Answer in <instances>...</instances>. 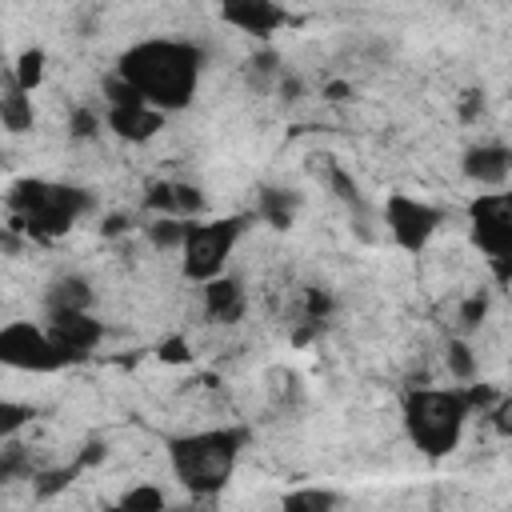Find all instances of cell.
<instances>
[{
    "label": "cell",
    "instance_id": "29",
    "mask_svg": "<svg viewBox=\"0 0 512 512\" xmlns=\"http://www.w3.org/2000/svg\"><path fill=\"white\" fill-rule=\"evenodd\" d=\"M44 480H48V484H40V496H48V492H56V488H64V484H68V472H48Z\"/></svg>",
    "mask_w": 512,
    "mask_h": 512
},
{
    "label": "cell",
    "instance_id": "15",
    "mask_svg": "<svg viewBox=\"0 0 512 512\" xmlns=\"http://www.w3.org/2000/svg\"><path fill=\"white\" fill-rule=\"evenodd\" d=\"M92 284L84 280V276H76V272H64V276H56L52 284H48V292H44V308L48 312H56V308H92Z\"/></svg>",
    "mask_w": 512,
    "mask_h": 512
},
{
    "label": "cell",
    "instance_id": "14",
    "mask_svg": "<svg viewBox=\"0 0 512 512\" xmlns=\"http://www.w3.org/2000/svg\"><path fill=\"white\" fill-rule=\"evenodd\" d=\"M0 124H4V132H12V136H24V132H32V124H36L32 92H24L16 80H8V84L0 88Z\"/></svg>",
    "mask_w": 512,
    "mask_h": 512
},
{
    "label": "cell",
    "instance_id": "32",
    "mask_svg": "<svg viewBox=\"0 0 512 512\" xmlns=\"http://www.w3.org/2000/svg\"><path fill=\"white\" fill-rule=\"evenodd\" d=\"M8 472H12V464H8V460H4V456H0V480H4V476H8Z\"/></svg>",
    "mask_w": 512,
    "mask_h": 512
},
{
    "label": "cell",
    "instance_id": "12",
    "mask_svg": "<svg viewBox=\"0 0 512 512\" xmlns=\"http://www.w3.org/2000/svg\"><path fill=\"white\" fill-rule=\"evenodd\" d=\"M464 176L480 188H504L508 184V168H512V152L496 140H484V144H472L460 160Z\"/></svg>",
    "mask_w": 512,
    "mask_h": 512
},
{
    "label": "cell",
    "instance_id": "23",
    "mask_svg": "<svg viewBox=\"0 0 512 512\" xmlns=\"http://www.w3.org/2000/svg\"><path fill=\"white\" fill-rule=\"evenodd\" d=\"M32 420V408L28 404H16V400H0V440L16 436L24 424Z\"/></svg>",
    "mask_w": 512,
    "mask_h": 512
},
{
    "label": "cell",
    "instance_id": "21",
    "mask_svg": "<svg viewBox=\"0 0 512 512\" xmlns=\"http://www.w3.org/2000/svg\"><path fill=\"white\" fill-rule=\"evenodd\" d=\"M448 372H452L460 384L476 380V356H472L468 340H448Z\"/></svg>",
    "mask_w": 512,
    "mask_h": 512
},
{
    "label": "cell",
    "instance_id": "31",
    "mask_svg": "<svg viewBox=\"0 0 512 512\" xmlns=\"http://www.w3.org/2000/svg\"><path fill=\"white\" fill-rule=\"evenodd\" d=\"M324 92H328V100H348V84H340V80H332Z\"/></svg>",
    "mask_w": 512,
    "mask_h": 512
},
{
    "label": "cell",
    "instance_id": "4",
    "mask_svg": "<svg viewBox=\"0 0 512 512\" xmlns=\"http://www.w3.org/2000/svg\"><path fill=\"white\" fill-rule=\"evenodd\" d=\"M404 432L416 444V452L440 460L448 452H456L464 424L472 416V400L464 388H412L404 396Z\"/></svg>",
    "mask_w": 512,
    "mask_h": 512
},
{
    "label": "cell",
    "instance_id": "18",
    "mask_svg": "<svg viewBox=\"0 0 512 512\" xmlns=\"http://www.w3.org/2000/svg\"><path fill=\"white\" fill-rule=\"evenodd\" d=\"M44 68H48V52H44L40 44H32V48H24V52L16 56L12 80H16L24 92H36V88L44 84Z\"/></svg>",
    "mask_w": 512,
    "mask_h": 512
},
{
    "label": "cell",
    "instance_id": "26",
    "mask_svg": "<svg viewBox=\"0 0 512 512\" xmlns=\"http://www.w3.org/2000/svg\"><path fill=\"white\" fill-rule=\"evenodd\" d=\"M484 316H488V292H476V296H468V300L460 304V328H464V332H472Z\"/></svg>",
    "mask_w": 512,
    "mask_h": 512
},
{
    "label": "cell",
    "instance_id": "6",
    "mask_svg": "<svg viewBox=\"0 0 512 512\" xmlns=\"http://www.w3.org/2000/svg\"><path fill=\"white\" fill-rule=\"evenodd\" d=\"M72 360L60 352V344L48 336L44 324L32 320H8L0 324V368L16 372H60Z\"/></svg>",
    "mask_w": 512,
    "mask_h": 512
},
{
    "label": "cell",
    "instance_id": "7",
    "mask_svg": "<svg viewBox=\"0 0 512 512\" xmlns=\"http://www.w3.org/2000/svg\"><path fill=\"white\" fill-rule=\"evenodd\" d=\"M440 224H444V212L436 204L420 200V196L392 192L384 200V228H388V236L400 252H412V256L424 252L428 240L440 232Z\"/></svg>",
    "mask_w": 512,
    "mask_h": 512
},
{
    "label": "cell",
    "instance_id": "1",
    "mask_svg": "<svg viewBox=\"0 0 512 512\" xmlns=\"http://www.w3.org/2000/svg\"><path fill=\"white\" fill-rule=\"evenodd\" d=\"M116 72L140 92L144 104L168 112H180L192 104L204 72V48L192 40H172V36H148L128 44L116 56Z\"/></svg>",
    "mask_w": 512,
    "mask_h": 512
},
{
    "label": "cell",
    "instance_id": "19",
    "mask_svg": "<svg viewBox=\"0 0 512 512\" xmlns=\"http://www.w3.org/2000/svg\"><path fill=\"white\" fill-rule=\"evenodd\" d=\"M280 504H284L288 512H328V508L340 504V492H332V488H296V492H288Z\"/></svg>",
    "mask_w": 512,
    "mask_h": 512
},
{
    "label": "cell",
    "instance_id": "30",
    "mask_svg": "<svg viewBox=\"0 0 512 512\" xmlns=\"http://www.w3.org/2000/svg\"><path fill=\"white\" fill-rule=\"evenodd\" d=\"M280 92H284V100H300V80L296 76H280Z\"/></svg>",
    "mask_w": 512,
    "mask_h": 512
},
{
    "label": "cell",
    "instance_id": "16",
    "mask_svg": "<svg viewBox=\"0 0 512 512\" xmlns=\"http://www.w3.org/2000/svg\"><path fill=\"white\" fill-rule=\"evenodd\" d=\"M256 212H260L264 224H272L276 232H284L296 220V196L284 192V188H264L260 200H256Z\"/></svg>",
    "mask_w": 512,
    "mask_h": 512
},
{
    "label": "cell",
    "instance_id": "20",
    "mask_svg": "<svg viewBox=\"0 0 512 512\" xmlns=\"http://www.w3.org/2000/svg\"><path fill=\"white\" fill-rule=\"evenodd\" d=\"M164 504L168 500H164V492L156 484H136V488H128L120 496V508H128V512H160Z\"/></svg>",
    "mask_w": 512,
    "mask_h": 512
},
{
    "label": "cell",
    "instance_id": "2",
    "mask_svg": "<svg viewBox=\"0 0 512 512\" xmlns=\"http://www.w3.org/2000/svg\"><path fill=\"white\" fill-rule=\"evenodd\" d=\"M244 444H248L244 428H200V432L172 436L164 448H168L172 476L192 496H216L232 480Z\"/></svg>",
    "mask_w": 512,
    "mask_h": 512
},
{
    "label": "cell",
    "instance_id": "10",
    "mask_svg": "<svg viewBox=\"0 0 512 512\" xmlns=\"http://www.w3.org/2000/svg\"><path fill=\"white\" fill-rule=\"evenodd\" d=\"M220 20L232 24L236 32H248L256 40H268L292 16H288V8L280 0H220Z\"/></svg>",
    "mask_w": 512,
    "mask_h": 512
},
{
    "label": "cell",
    "instance_id": "25",
    "mask_svg": "<svg viewBox=\"0 0 512 512\" xmlns=\"http://www.w3.org/2000/svg\"><path fill=\"white\" fill-rule=\"evenodd\" d=\"M156 356H160V364H188V360H192V344L176 332V336H164V340L156 344Z\"/></svg>",
    "mask_w": 512,
    "mask_h": 512
},
{
    "label": "cell",
    "instance_id": "22",
    "mask_svg": "<svg viewBox=\"0 0 512 512\" xmlns=\"http://www.w3.org/2000/svg\"><path fill=\"white\" fill-rule=\"evenodd\" d=\"M144 208L152 216H176V188L172 180H160V184H148V196H144Z\"/></svg>",
    "mask_w": 512,
    "mask_h": 512
},
{
    "label": "cell",
    "instance_id": "8",
    "mask_svg": "<svg viewBox=\"0 0 512 512\" xmlns=\"http://www.w3.org/2000/svg\"><path fill=\"white\" fill-rule=\"evenodd\" d=\"M468 236L472 244L492 256H512V196L508 192H480L468 204Z\"/></svg>",
    "mask_w": 512,
    "mask_h": 512
},
{
    "label": "cell",
    "instance_id": "3",
    "mask_svg": "<svg viewBox=\"0 0 512 512\" xmlns=\"http://www.w3.org/2000/svg\"><path fill=\"white\" fill-rule=\"evenodd\" d=\"M8 208L20 232H28L32 240H56L72 232L80 216L92 212V192L64 180L24 176L8 188Z\"/></svg>",
    "mask_w": 512,
    "mask_h": 512
},
{
    "label": "cell",
    "instance_id": "13",
    "mask_svg": "<svg viewBox=\"0 0 512 512\" xmlns=\"http://www.w3.org/2000/svg\"><path fill=\"white\" fill-rule=\"evenodd\" d=\"M244 308H248V300H244V288L236 276L220 272V276L204 280V316L212 324H236L244 316Z\"/></svg>",
    "mask_w": 512,
    "mask_h": 512
},
{
    "label": "cell",
    "instance_id": "5",
    "mask_svg": "<svg viewBox=\"0 0 512 512\" xmlns=\"http://www.w3.org/2000/svg\"><path fill=\"white\" fill-rule=\"evenodd\" d=\"M248 216H224V220H192L180 244V272L196 284L224 272L236 240L244 236Z\"/></svg>",
    "mask_w": 512,
    "mask_h": 512
},
{
    "label": "cell",
    "instance_id": "28",
    "mask_svg": "<svg viewBox=\"0 0 512 512\" xmlns=\"http://www.w3.org/2000/svg\"><path fill=\"white\" fill-rule=\"evenodd\" d=\"M128 224H132V220L116 212V216H108V220L100 224V232H104V236H120V232H128Z\"/></svg>",
    "mask_w": 512,
    "mask_h": 512
},
{
    "label": "cell",
    "instance_id": "9",
    "mask_svg": "<svg viewBox=\"0 0 512 512\" xmlns=\"http://www.w3.org/2000/svg\"><path fill=\"white\" fill-rule=\"evenodd\" d=\"M48 336L60 344V352L76 364L84 360L100 340H104V324L92 316V308H56L48 312Z\"/></svg>",
    "mask_w": 512,
    "mask_h": 512
},
{
    "label": "cell",
    "instance_id": "27",
    "mask_svg": "<svg viewBox=\"0 0 512 512\" xmlns=\"http://www.w3.org/2000/svg\"><path fill=\"white\" fill-rule=\"evenodd\" d=\"M96 132H100V116L92 108H76L72 112V136L76 140H92Z\"/></svg>",
    "mask_w": 512,
    "mask_h": 512
},
{
    "label": "cell",
    "instance_id": "11",
    "mask_svg": "<svg viewBox=\"0 0 512 512\" xmlns=\"http://www.w3.org/2000/svg\"><path fill=\"white\" fill-rule=\"evenodd\" d=\"M104 124L112 136H120L128 144H144L164 128V112L152 104H108Z\"/></svg>",
    "mask_w": 512,
    "mask_h": 512
},
{
    "label": "cell",
    "instance_id": "24",
    "mask_svg": "<svg viewBox=\"0 0 512 512\" xmlns=\"http://www.w3.org/2000/svg\"><path fill=\"white\" fill-rule=\"evenodd\" d=\"M100 88H104V100H108V104H144V100H140V92H136L120 72H108Z\"/></svg>",
    "mask_w": 512,
    "mask_h": 512
},
{
    "label": "cell",
    "instance_id": "17",
    "mask_svg": "<svg viewBox=\"0 0 512 512\" xmlns=\"http://www.w3.org/2000/svg\"><path fill=\"white\" fill-rule=\"evenodd\" d=\"M188 224H192L188 216H152V224H144V236H148V244L160 248V252H180Z\"/></svg>",
    "mask_w": 512,
    "mask_h": 512
}]
</instances>
